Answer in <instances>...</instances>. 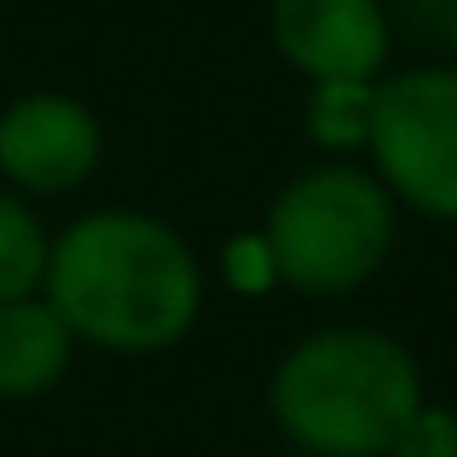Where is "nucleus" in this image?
I'll return each mask as SVG.
<instances>
[{"mask_svg": "<svg viewBox=\"0 0 457 457\" xmlns=\"http://www.w3.org/2000/svg\"><path fill=\"white\" fill-rule=\"evenodd\" d=\"M46 284L70 330L116 353L179 342L203 307L191 249L145 214H87L70 226L46 261Z\"/></svg>", "mask_w": 457, "mask_h": 457, "instance_id": "obj_1", "label": "nucleus"}, {"mask_svg": "<svg viewBox=\"0 0 457 457\" xmlns=\"http://www.w3.org/2000/svg\"><path fill=\"white\" fill-rule=\"evenodd\" d=\"M272 411L295 446L319 457H382L423 411V382L394 336L324 330L278 365Z\"/></svg>", "mask_w": 457, "mask_h": 457, "instance_id": "obj_2", "label": "nucleus"}, {"mask_svg": "<svg viewBox=\"0 0 457 457\" xmlns=\"http://www.w3.org/2000/svg\"><path fill=\"white\" fill-rule=\"evenodd\" d=\"M394 244V191L359 168H312L267 220L272 272L307 295H342L382 267Z\"/></svg>", "mask_w": 457, "mask_h": 457, "instance_id": "obj_3", "label": "nucleus"}, {"mask_svg": "<svg viewBox=\"0 0 457 457\" xmlns=\"http://www.w3.org/2000/svg\"><path fill=\"white\" fill-rule=\"evenodd\" d=\"M365 145L400 203L457 220V70H405L382 81Z\"/></svg>", "mask_w": 457, "mask_h": 457, "instance_id": "obj_4", "label": "nucleus"}, {"mask_svg": "<svg viewBox=\"0 0 457 457\" xmlns=\"http://www.w3.org/2000/svg\"><path fill=\"white\" fill-rule=\"evenodd\" d=\"M272 41L312 81H370L388 58L377 0H272Z\"/></svg>", "mask_w": 457, "mask_h": 457, "instance_id": "obj_5", "label": "nucleus"}, {"mask_svg": "<svg viewBox=\"0 0 457 457\" xmlns=\"http://www.w3.org/2000/svg\"><path fill=\"white\" fill-rule=\"evenodd\" d=\"M99 162V122L76 99L29 93L0 116V168L29 191H64Z\"/></svg>", "mask_w": 457, "mask_h": 457, "instance_id": "obj_6", "label": "nucleus"}, {"mask_svg": "<svg viewBox=\"0 0 457 457\" xmlns=\"http://www.w3.org/2000/svg\"><path fill=\"white\" fill-rule=\"evenodd\" d=\"M70 324L53 302H6L0 307V400H29L53 388L70 365Z\"/></svg>", "mask_w": 457, "mask_h": 457, "instance_id": "obj_7", "label": "nucleus"}, {"mask_svg": "<svg viewBox=\"0 0 457 457\" xmlns=\"http://www.w3.org/2000/svg\"><path fill=\"white\" fill-rule=\"evenodd\" d=\"M46 237L35 226V214L23 203L0 197V307L6 302H23L35 284L46 278Z\"/></svg>", "mask_w": 457, "mask_h": 457, "instance_id": "obj_8", "label": "nucleus"}, {"mask_svg": "<svg viewBox=\"0 0 457 457\" xmlns=\"http://www.w3.org/2000/svg\"><path fill=\"white\" fill-rule=\"evenodd\" d=\"M370 104H377L370 81H319L312 111H307L312 139L319 145H365L370 139Z\"/></svg>", "mask_w": 457, "mask_h": 457, "instance_id": "obj_9", "label": "nucleus"}, {"mask_svg": "<svg viewBox=\"0 0 457 457\" xmlns=\"http://www.w3.org/2000/svg\"><path fill=\"white\" fill-rule=\"evenodd\" d=\"M394 457H457V417L452 411H417L405 435L394 440Z\"/></svg>", "mask_w": 457, "mask_h": 457, "instance_id": "obj_10", "label": "nucleus"}, {"mask_svg": "<svg viewBox=\"0 0 457 457\" xmlns=\"http://www.w3.org/2000/svg\"><path fill=\"white\" fill-rule=\"evenodd\" d=\"M452 53H457V6H452Z\"/></svg>", "mask_w": 457, "mask_h": 457, "instance_id": "obj_11", "label": "nucleus"}]
</instances>
